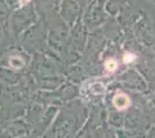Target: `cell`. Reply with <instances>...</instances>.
Instances as JSON below:
<instances>
[{
  "label": "cell",
  "instance_id": "1",
  "mask_svg": "<svg viewBox=\"0 0 155 138\" xmlns=\"http://www.w3.org/2000/svg\"><path fill=\"white\" fill-rule=\"evenodd\" d=\"M114 105L116 106V108L118 111H124V109H126L127 107L130 106V99L129 97L123 93V92H119V93H117L116 96L114 97Z\"/></svg>",
  "mask_w": 155,
  "mask_h": 138
},
{
  "label": "cell",
  "instance_id": "2",
  "mask_svg": "<svg viewBox=\"0 0 155 138\" xmlns=\"http://www.w3.org/2000/svg\"><path fill=\"white\" fill-rule=\"evenodd\" d=\"M105 68H107V70L108 72H115L117 68V62L116 60L114 59H109L108 61H107V63H105Z\"/></svg>",
  "mask_w": 155,
  "mask_h": 138
},
{
  "label": "cell",
  "instance_id": "3",
  "mask_svg": "<svg viewBox=\"0 0 155 138\" xmlns=\"http://www.w3.org/2000/svg\"><path fill=\"white\" fill-rule=\"evenodd\" d=\"M136 59V57H134V55H133V54H125V55H124V62H126V63H127V62H132V61H133V60Z\"/></svg>",
  "mask_w": 155,
  "mask_h": 138
},
{
  "label": "cell",
  "instance_id": "4",
  "mask_svg": "<svg viewBox=\"0 0 155 138\" xmlns=\"http://www.w3.org/2000/svg\"><path fill=\"white\" fill-rule=\"evenodd\" d=\"M28 1H30V0H23V1H22V2H21V4H22V5H25V4H27V2H28Z\"/></svg>",
  "mask_w": 155,
  "mask_h": 138
}]
</instances>
